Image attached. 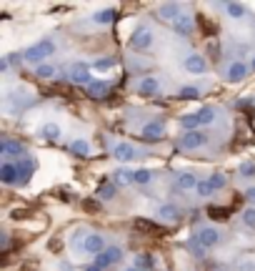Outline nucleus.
Masks as SVG:
<instances>
[{
	"label": "nucleus",
	"mask_w": 255,
	"mask_h": 271,
	"mask_svg": "<svg viewBox=\"0 0 255 271\" xmlns=\"http://www.w3.org/2000/svg\"><path fill=\"white\" fill-rule=\"evenodd\" d=\"M160 91V83H158V78H153V75H145V78H140V83H138V93L143 96V98H148V96H155Z\"/></svg>",
	"instance_id": "6e6552de"
},
{
	"label": "nucleus",
	"mask_w": 255,
	"mask_h": 271,
	"mask_svg": "<svg viewBox=\"0 0 255 271\" xmlns=\"http://www.w3.org/2000/svg\"><path fill=\"white\" fill-rule=\"evenodd\" d=\"M0 153H3V156H20V153H25V146L18 143V141L5 138V141L0 143Z\"/></svg>",
	"instance_id": "f3484780"
},
{
	"label": "nucleus",
	"mask_w": 255,
	"mask_h": 271,
	"mask_svg": "<svg viewBox=\"0 0 255 271\" xmlns=\"http://www.w3.org/2000/svg\"><path fill=\"white\" fill-rule=\"evenodd\" d=\"M208 216H210L213 221H228L230 211H228V208H218V206H210V208H208Z\"/></svg>",
	"instance_id": "c85d7f7f"
},
{
	"label": "nucleus",
	"mask_w": 255,
	"mask_h": 271,
	"mask_svg": "<svg viewBox=\"0 0 255 271\" xmlns=\"http://www.w3.org/2000/svg\"><path fill=\"white\" fill-rule=\"evenodd\" d=\"M208 181H210V186H213V189H215V191H220V189H223V186H225V178H223V176H220V173H213V176H210V178H208Z\"/></svg>",
	"instance_id": "58836bf2"
},
{
	"label": "nucleus",
	"mask_w": 255,
	"mask_h": 271,
	"mask_svg": "<svg viewBox=\"0 0 255 271\" xmlns=\"http://www.w3.org/2000/svg\"><path fill=\"white\" fill-rule=\"evenodd\" d=\"M180 10H183V8H180V3H163V5L158 8V15H160L163 20H173V23H175V20L183 15Z\"/></svg>",
	"instance_id": "1a4fd4ad"
},
{
	"label": "nucleus",
	"mask_w": 255,
	"mask_h": 271,
	"mask_svg": "<svg viewBox=\"0 0 255 271\" xmlns=\"http://www.w3.org/2000/svg\"><path fill=\"white\" fill-rule=\"evenodd\" d=\"M128 271H140V269H135V266H133V269H128Z\"/></svg>",
	"instance_id": "a18cd8bd"
},
{
	"label": "nucleus",
	"mask_w": 255,
	"mask_h": 271,
	"mask_svg": "<svg viewBox=\"0 0 255 271\" xmlns=\"http://www.w3.org/2000/svg\"><path fill=\"white\" fill-rule=\"evenodd\" d=\"M200 25L205 28V33H208V35H213V33H215V25H213L208 18H203V15H200Z\"/></svg>",
	"instance_id": "a19ab883"
},
{
	"label": "nucleus",
	"mask_w": 255,
	"mask_h": 271,
	"mask_svg": "<svg viewBox=\"0 0 255 271\" xmlns=\"http://www.w3.org/2000/svg\"><path fill=\"white\" fill-rule=\"evenodd\" d=\"M195 191H198L200 196H210V194H213L215 189L210 186V181H198V189H195Z\"/></svg>",
	"instance_id": "f704fd0d"
},
{
	"label": "nucleus",
	"mask_w": 255,
	"mask_h": 271,
	"mask_svg": "<svg viewBox=\"0 0 255 271\" xmlns=\"http://www.w3.org/2000/svg\"><path fill=\"white\" fill-rule=\"evenodd\" d=\"M158 218H160V221H170V223H173V221H178V218H180V208H178V206H173V203H163V206L158 208Z\"/></svg>",
	"instance_id": "dca6fc26"
},
{
	"label": "nucleus",
	"mask_w": 255,
	"mask_h": 271,
	"mask_svg": "<svg viewBox=\"0 0 255 271\" xmlns=\"http://www.w3.org/2000/svg\"><path fill=\"white\" fill-rule=\"evenodd\" d=\"M178 96H180L183 101H193V98H198V96H200V91H198V88H193V85H185V88H180V91H178Z\"/></svg>",
	"instance_id": "2f4dec72"
},
{
	"label": "nucleus",
	"mask_w": 255,
	"mask_h": 271,
	"mask_svg": "<svg viewBox=\"0 0 255 271\" xmlns=\"http://www.w3.org/2000/svg\"><path fill=\"white\" fill-rule=\"evenodd\" d=\"M15 166H18V181H20V184H28L30 176H33V171H35V161H33V158H20Z\"/></svg>",
	"instance_id": "9d476101"
},
{
	"label": "nucleus",
	"mask_w": 255,
	"mask_h": 271,
	"mask_svg": "<svg viewBox=\"0 0 255 271\" xmlns=\"http://www.w3.org/2000/svg\"><path fill=\"white\" fill-rule=\"evenodd\" d=\"M205 249H213V246H218L220 244V231L218 229H213V226H203L200 231H198V236H195Z\"/></svg>",
	"instance_id": "423d86ee"
},
{
	"label": "nucleus",
	"mask_w": 255,
	"mask_h": 271,
	"mask_svg": "<svg viewBox=\"0 0 255 271\" xmlns=\"http://www.w3.org/2000/svg\"><path fill=\"white\" fill-rule=\"evenodd\" d=\"M243 226L255 229V208H245V211H243Z\"/></svg>",
	"instance_id": "473e14b6"
},
{
	"label": "nucleus",
	"mask_w": 255,
	"mask_h": 271,
	"mask_svg": "<svg viewBox=\"0 0 255 271\" xmlns=\"http://www.w3.org/2000/svg\"><path fill=\"white\" fill-rule=\"evenodd\" d=\"M0 181L8 184V186L15 184V181H18V166H15V163H3V166H0Z\"/></svg>",
	"instance_id": "a211bd4d"
},
{
	"label": "nucleus",
	"mask_w": 255,
	"mask_h": 271,
	"mask_svg": "<svg viewBox=\"0 0 255 271\" xmlns=\"http://www.w3.org/2000/svg\"><path fill=\"white\" fill-rule=\"evenodd\" d=\"M195 116H198L200 123H213V121H215V108H213V106H203V108L195 111Z\"/></svg>",
	"instance_id": "412c9836"
},
{
	"label": "nucleus",
	"mask_w": 255,
	"mask_h": 271,
	"mask_svg": "<svg viewBox=\"0 0 255 271\" xmlns=\"http://www.w3.org/2000/svg\"><path fill=\"white\" fill-rule=\"evenodd\" d=\"M40 136L48 138V141H58V138H60V126H55V123H45V126L40 128Z\"/></svg>",
	"instance_id": "393cba45"
},
{
	"label": "nucleus",
	"mask_w": 255,
	"mask_h": 271,
	"mask_svg": "<svg viewBox=\"0 0 255 271\" xmlns=\"http://www.w3.org/2000/svg\"><path fill=\"white\" fill-rule=\"evenodd\" d=\"M185 70H188V73H205V70H208V61H205L203 56L193 53V56L185 58Z\"/></svg>",
	"instance_id": "4468645a"
},
{
	"label": "nucleus",
	"mask_w": 255,
	"mask_h": 271,
	"mask_svg": "<svg viewBox=\"0 0 255 271\" xmlns=\"http://www.w3.org/2000/svg\"><path fill=\"white\" fill-rule=\"evenodd\" d=\"M8 68H10V63H8V58H3V61H0V70H3V73H5V70H8Z\"/></svg>",
	"instance_id": "c03bdc74"
},
{
	"label": "nucleus",
	"mask_w": 255,
	"mask_h": 271,
	"mask_svg": "<svg viewBox=\"0 0 255 271\" xmlns=\"http://www.w3.org/2000/svg\"><path fill=\"white\" fill-rule=\"evenodd\" d=\"M175 186H178L180 191H188V189H198V181H195L193 173H178V176H175Z\"/></svg>",
	"instance_id": "6ab92c4d"
},
{
	"label": "nucleus",
	"mask_w": 255,
	"mask_h": 271,
	"mask_svg": "<svg viewBox=\"0 0 255 271\" xmlns=\"http://www.w3.org/2000/svg\"><path fill=\"white\" fill-rule=\"evenodd\" d=\"M245 75H248V66H245L243 61H235V63L228 66V80H230V83H240Z\"/></svg>",
	"instance_id": "ddd939ff"
},
{
	"label": "nucleus",
	"mask_w": 255,
	"mask_h": 271,
	"mask_svg": "<svg viewBox=\"0 0 255 271\" xmlns=\"http://www.w3.org/2000/svg\"><path fill=\"white\" fill-rule=\"evenodd\" d=\"M150 46H153V33H150V28H145V25L135 28V33H133V38H130V48H133V51H148Z\"/></svg>",
	"instance_id": "7ed1b4c3"
},
{
	"label": "nucleus",
	"mask_w": 255,
	"mask_h": 271,
	"mask_svg": "<svg viewBox=\"0 0 255 271\" xmlns=\"http://www.w3.org/2000/svg\"><path fill=\"white\" fill-rule=\"evenodd\" d=\"M238 173H240L243 178H250V176H255V163H240Z\"/></svg>",
	"instance_id": "e433bc0d"
},
{
	"label": "nucleus",
	"mask_w": 255,
	"mask_h": 271,
	"mask_svg": "<svg viewBox=\"0 0 255 271\" xmlns=\"http://www.w3.org/2000/svg\"><path fill=\"white\" fill-rule=\"evenodd\" d=\"M240 271H255V261H240Z\"/></svg>",
	"instance_id": "79ce46f5"
},
{
	"label": "nucleus",
	"mask_w": 255,
	"mask_h": 271,
	"mask_svg": "<svg viewBox=\"0 0 255 271\" xmlns=\"http://www.w3.org/2000/svg\"><path fill=\"white\" fill-rule=\"evenodd\" d=\"M53 53H55V43H53L50 38H43L40 43L30 46V48L23 53V58H25L28 63H33V66H43V61L50 58Z\"/></svg>",
	"instance_id": "f257e3e1"
},
{
	"label": "nucleus",
	"mask_w": 255,
	"mask_h": 271,
	"mask_svg": "<svg viewBox=\"0 0 255 271\" xmlns=\"http://www.w3.org/2000/svg\"><path fill=\"white\" fill-rule=\"evenodd\" d=\"M113 156L118 158V161H123V163H128V161H133L135 156H138V151L130 146V143H118L115 148H113Z\"/></svg>",
	"instance_id": "2eb2a0df"
},
{
	"label": "nucleus",
	"mask_w": 255,
	"mask_h": 271,
	"mask_svg": "<svg viewBox=\"0 0 255 271\" xmlns=\"http://www.w3.org/2000/svg\"><path fill=\"white\" fill-rule=\"evenodd\" d=\"M165 133V123L163 121H150V123H145L143 126V141H148V143H155V141H160Z\"/></svg>",
	"instance_id": "39448f33"
},
{
	"label": "nucleus",
	"mask_w": 255,
	"mask_h": 271,
	"mask_svg": "<svg viewBox=\"0 0 255 271\" xmlns=\"http://www.w3.org/2000/svg\"><path fill=\"white\" fill-rule=\"evenodd\" d=\"M108 93H110V83H108V80H93V83L88 85V96L95 98V101L105 98Z\"/></svg>",
	"instance_id": "f8f14e48"
},
{
	"label": "nucleus",
	"mask_w": 255,
	"mask_h": 271,
	"mask_svg": "<svg viewBox=\"0 0 255 271\" xmlns=\"http://www.w3.org/2000/svg\"><path fill=\"white\" fill-rule=\"evenodd\" d=\"M70 151H73L75 156H88V153H90V143H88L85 138H78V141L70 143Z\"/></svg>",
	"instance_id": "b1692460"
},
{
	"label": "nucleus",
	"mask_w": 255,
	"mask_h": 271,
	"mask_svg": "<svg viewBox=\"0 0 255 271\" xmlns=\"http://www.w3.org/2000/svg\"><path fill=\"white\" fill-rule=\"evenodd\" d=\"M225 10H228V15L235 18V20H240V18L245 15V5H243V3H228Z\"/></svg>",
	"instance_id": "bb28decb"
},
{
	"label": "nucleus",
	"mask_w": 255,
	"mask_h": 271,
	"mask_svg": "<svg viewBox=\"0 0 255 271\" xmlns=\"http://www.w3.org/2000/svg\"><path fill=\"white\" fill-rule=\"evenodd\" d=\"M180 126H183L185 131H198L200 121H198V116H195V113H188V116H183V118H180Z\"/></svg>",
	"instance_id": "c756f323"
},
{
	"label": "nucleus",
	"mask_w": 255,
	"mask_h": 271,
	"mask_svg": "<svg viewBox=\"0 0 255 271\" xmlns=\"http://www.w3.org/2000/svg\"><path fill=\"white\" fill-rule=\"evenodd\" d=\"M188 246H190V251H193V254H198L200 259L205 256V246H203V244H200L198 239H190V241H188Z\"/></svg>",
	"instance_id": "c9c22d12"
},
{
	"label": "nucleus",
	"mask_w": 255,
	"mask_h": 271,
	"mask_svg": "<svg viewBox=\"0 0 255 271\" xmlns=\"http://www.w3.org/2000/svg\"><path fill=\"white\" fill-rule=\"evenodd\" d=\"M70 80H73V83H78V85H90L93 80H90L88 66H83V63H75V66L70 68Z\"/></svg>",
	"instance_id": "9b49d317"
},
{
	"label": "nucleus",
	"mask_w": 255,
	"mask_h": 271,
	"mask_svg": "<svg viewBox=\"0 0 255 271\" xmlns=\"http://www.w3.org/2000/svg\"><path fill=\"white\" fill-rule=\"evenodd\" d=\"M133 181L140 184V186H145V184L153 181V171H148V168H138V171H133Z\"/></svg>",
	"instance_id": "a878e982"
},
{
	"label": "nucleus",
	"mask_w": 255,
	"mask_h": 271,
	"mask_svg": "<svg viewBox=\"0 0 255 271\" xmlns=\"http://www.w3.org/2000/svg\"><path fill=\"white\" fill-rule=\"evenodd\" d=\"M120 259H123V249L120 246H108L103 254L95 256V266L90 271H105V269H110V266H115Z\"/></svg>",
	"instance_id": "f03ea898"
},
{
	"label": "nucleus",
	"mask_w": 255,
	"mask_h": 271,
	"mask_svg": "<svg viewBox=\"0 0 255 271\" xmlns=\"http://www.w3.org/2000/svg\"><path fill=\"white\" fill-rule=\"evenodd\" d=\"M153 266H155V261H153V256H150V254H138V256H135V269L150 271Z\"/></svg>",
	"instance_id": "5701e85b"
},
{
	"label": "nucleus",
	"mask_w": 255,
	"mask_h": 271,
	"mask_svg": "<svg viewBox=\"0 0 255 271\" xmlns=\"http://www.w3.org/2000/svg\"><path fill=\"white\" fill-rule=\"evenodd\" d=\"M175 30H178L180 35H190V33H193V20H190V15H180V18L175 20Z\"/></svg>",
	"instance_id": "4be33fe9"
},
{
	"label": "nucleus",
	"mask_w": 255,
	"mask_h": 271,
	"mask_svg": "<svg viewBox=\"0 0 255 271\" xmlns=\"http://www.w3.org/2000/svg\"><path fill=\"white\" fill-rule=\"evenodd\" d=\"M113 66H115V61H113V58H103V61H95V63H93L95 70H110Z\"/></svg>",
	"instance_id": "4c0bfd02"
},
{
	"label": "nucleus",
	"mask_w": 255,
	"mask_h": 271,
	"mask_svg": "<svg viewBox=\"0 0 255 271\" xmlns=\"http://www.w3.org/2000/svg\"><path fill=\"white\" fill-rule=\"evenodd\" d=\"M245 199L250 203H255V186H250V189H245Z\"/></svg>",
	"instance_id": "37998d69"
},
{
	"label": "nucleus",
	"mask_w": 255,
	"mask_h": 271,
	"mask_svg": "<svg viewBox=\"0 0 255 271\" xmlns=\"http://www.w3.org/2000/svg\"><path fill=\"white\" fill-rule=\"evenodd\" d=\"M115 18H118V13H115V10H100V13H95V15H93V23H98V25H110Z\"/></svg>",
	"instance_id": "aec40b11"
},
{
	"label": "nucleus",
	"mask_w": 255,
	"mask_h": 271,
	"mask_svg": "<svg viewBox=\"0 0 255 271\" xmlns=\"http://www.w3.org/2000/svg\"><path fill=\"white\" fill-rule=\"evenodd\" d=\"M113 196H115V186H113V184H103V186L98 189V199H105V201H108V199H113Z\"/></svg>",
	"instance_id": "7c9ffc66"
},
{
	"label": "nucleus",
	"mask_w": 255,
	"mask_h": 271,
	"mask_svg": "<svg viewBox=\"0 0 255 271\" xmlns=\"http://www.w3.org/2000/svg\"><path fill=\"white\" fill-rule=\"evenodd\" d=\"M130 181H133V173H130V171H118V173H115V184H118V186H128Z\"/></svg>",
	"instance_id": "72a5a7b5"
},
{
	"label": "nucleus",
	"mask_w": 255,
	"mask_h": 271,
	"mask_svg": "<svg viewBox=\"0 0 255 271\" xmlns=\"http://www.w3.org/2000/svg\"><path fill=\"white\" fill-rule=\"evenodd\" d=\"M135 229H138V231H145V234H160V231H163L160 226H155V223H150V221H145V218H138V221H135Z\"/></svg>",
	"instance_id": "cd10ccee"
},
{
	"label": "nucleus",
	"mask_w": 255,
	"mask_h": 271,
	"mask_svg": "<svg viewBox=\"0 0 255 271\" xmlns=\"http://www.w3.org/2000/svg\"><path fill=\"white\" fill-rule=\"evenodd\" d=\"M83 249L88 251V254H103L108 246H105V239L100 236V234H90V236H85V241H83Z\"/></svg>",
	"instance_id": "0eeeda50"
},
{
	"label": "nucleus",
	"mask_w": 255,
	"mask_h": 271,
	"mask_svg": "<svg viewBox=\"0 0 255 271\" xmlns=\"http://www.w3.org/2000/svg\"><path fill=\"white\" fill-rule=\"evenodd\" d=\"M253 68H255V58H253Z\"/></svg>",
	"instance_id": "49530a36"
},
{
	"label": "nucleus",
	"mask_w": 255,
	"mask_h": 271,
	"mask_svg": "<svg viewBox=\"0 0 255 271\" xmlns=\"http://www.w3.org/2000/svg\"><path fill=\"white\" fill-rule=\"evenodd\" d=\"M180 148L183 151H193V148H200V146H205L208 143V136L200 133V131H185V133L180 136Z\"/></svg>",
	"instance_id": "20e7f679"
},
{
	"label": "nucleus",
	"mask_w": 255,
	"mask_h": 271,
	"mask_svg": "<svg viewBox=\"0 0 255 271\" xmlns=\"http://www.w3.org/2000/svg\"><path fill=\"white\" fill-rule=\"evenodd\" d=\"M53 75H55V68L53 66H45V63L38 66V78H53Z\"/></svg>",
	"instance_id": "ea45409f"
}]
</instances>
